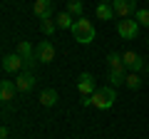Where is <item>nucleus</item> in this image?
<instances>
[{
	"label": "nucleus",
	"mask_w": 149,
	"mask_h": 139,
	"mask_svg": "<svg viewBox=\"0 0 149 139\" xmlns=\"http://www.w3.org/2000/svg\"><path fill=\"white\" fill-rule=\"evenodd\" d=\"M72 35H74V40L80 45H90L92 40H95V25H92V20H87V17H77L74 20V25H72Z\"/></svg>",
	"instance_id": "f257e3e1"
},
{
	"label": "nucleus",
	"mask_w": 149,
	"mask_h": 139,
	"mask_svg": "<svg viewBox=\"0 0 149 139\" xmlns=\"http://www.w3.org/2000/svg\"><path fill=\"white\" fill-rule=\"evenodd\" d=\"M114 99H117V90H114V87H100V90L92 95V104H95L97 109H109L112 104H114Z\"/></svg>",
	"instance_id": "f03ea898"
},
{
	"label": "nucleus",
	"mask_w": 149,
	"mask_h": 139,
	"mask_svg": "<svg viewBox=\"0 0 149 139\" xmlns=\"http://www.w3.org/2000/svg\"><path fill=\"white\" fill-rule=\"evenodd\" d=\"M117 32H119V38L122 40H134L139 35V22L137 20H119V25H117Z\"/></svg>",
	"instance_id": "7ed1b4c3"
},
{
	"label": "nucleus",
	"mask_w": 149,
	"mask_h": 139,
	"mask_svg": "<svg viewBox=\"0 0 149 139\" xmlns=\"http://www.w3.org/2000/svg\"><path fill=\"white\" fill-rule=\"evenodd\" d=\"M35 55H37V60L40 62H52L55 60V45L50 42V40H42V42H37V47H35Z\"/></svg>",
	"instance_id": "20e7f679"
},
{
	"label": "nucleus",
	"mask_w": 149,
	"mask_h": 139,
	"mask_svg": "<svg viewBox=\"0 0 149 139\" xmlns=\"http://www.w3.org/2000/svg\"><path fill=\"white\" fill-rule=\"evenodd\" d=\"M114 15L119 17H129L132 13H137V0H112Z\"/></svg>",
	"instance_id": "39448f33"
},
{
	"label": "nucleus",
	"mask_w": 149,
	"mask_h": 139,
	"mask_svg": "<svg viewBox=\"0 0 149 139\" xmlns=\"http://www.w3.org/2000/svg\"><path fill=\"white\" fill-rule=\"evenodd\" d=\"M77 90H80V95L82 97H92L95 95V77L90 75V72H82L80 75V80H77Z\"/></svg>",
	"instance_id": "423d86ee"
},
{
	"label": "nucleus",
	"mask_w": 149,
	"mask_h": 139,
	"mask_svg": "<svg viewBox=\"0 0 149 139\" xmlns=\"http://www.w3.org/2000/svg\"><path fill=\"white\" fill-rule=\"evenodd\" d=\"M15 87H17V92L27 95V92L35 87V75H32V72H20V75H15Z\"/></svg>",
	"instance_id": "0eeeda50"
},
{
	"label": "nucleus",
	"mask_w": 149,
	"mask_h": 139,
	"mask_svg": "<svg viewBox=\"0 0 149 139\" xmlns=\"http://www.w3.org/2000/svg\"><path fill=\"white\" fill-rule=\"evenodd\" d=\"M3 70H5V72H15V75H20V70H22V57L20 55H5V57H3Z\"/></svg>",
	"instance_id": "6e6552de"
},
{
	"label": "nucleus",
	"mask_w": 149,
	"mask_h": 139,
	"mask_svg": "<svg viewBox=\"0 0 149 139\" xmlns=\"http://www.w3.org/2000/svg\"><path fill=\"white\" fill-rule=\"evenodd\" d=\"M32 10L40 20H47V17H52V0H35Z\"/></svg>",
	"instance_id": "1a4fd4ad"
},
{
	"label": "nucleus",
	"mask_w": 149,
	"mask_h": 139,
	"mask_svg": "<svg viewBox=\"0 0 149 139\" xmlns=\"http://www.w3.org/2000/svg\"><path fill=\"white\" fill-rule=\"evenodd\" d=\"M122 60H124V67H129L132 72H139V70L147 67V65H144V60L139 57L137 52H124V55H122Z\"/></svg>",
	"instance_id": "9d476101"
},
{
	"label": "nucleus",
	"mask_w": 149,
	"mask_h": 139,
	"mask_svg": "<svg viewBox=\"0 0 149 139\" xmlns=\"http://www.w3.org/2000/svg\"><path fill=\"white\" fill-rule=\"evenodd\" d=\"M15 92H17V87H15L13 80H3L0 82V99L3 102H10L13 97H15Z\"/></svg>",
	"instance_id": "9b49d317"
},
{
	"label": "nucleus",
	"mask_w": 149,
	"mask_h": 139,
	"mask_svg": "<svg viewBox=\"0 0 149 139\" xmlns=\"http://www.w3.org/2000/svg\"><path fill=\"white\" fill-rule=\"evenodd\" d=\"M109 87H119L124 85V80H127V75H124V67H117V70H109Z\"/></svg>",
	"instance_id": "f8f14e48"
},
{
	"label": "nucleus",
	"mask_w": 149,
	"mask_h": 139,
	"mask_svg": "<svg viewBox=\"0 0 149 139\" xmlns=\"http://www.w3.org/2000/svg\"><path fill=\"white\" fill-rule=\"evenodd\" d=\"M40 104L42 107H55L57 104V92L55 90H42L40 92Z\"/></svg>",
	"instance_id": "ddd939ff"
},
{
	"label": "nucleus",
	"mask_w": 149,
	"mask_h": 139,
	"mask_svg": "<svg viewBox=\"0 0 149 139\" xmlns=\"http://www.w3.org/2000/svg\"><path fill=\"white\" fill-rule=\"evenodd\" d=\"M97 17H100V20H112V17H114V8H112L109 3H100V5H97Z\"/></svg>",
	"instance_id": "4468645a"
},
{
	"label": "nucleus",
	"mask_w": 149,
	"mask_h": 139,
	"mask_svg": "<svg viewBox=\"0 0 149 139\" xmlns=\"http://www.w3.org/2000/svg\"><path fill=\"white\" fill-rule=\"evenodd\" d=\"M55 22H57V27H62V30H72V25H74L72 15H70L67 10H65V13H60V15L55 17Z\"/></svg>",
	"instance_id": "2eb2a0df"
},
{
	"label": "nucleus",
	"mask_w": 149,
	"mask_h": 139,
	"mask_svg": "<svg viewBox=\"0 0 149 139\" xmlns=\"http://www.w3.org/2000/svg\"><path fill=\"white\" fill-rule=\"evenodd\" d=\"M17 55H20L22 60H25V57H32V55H35V52H32V45L27 42V40H20V42H17Z\"/></svg>",
	"instance_id": "dca6fc26"
},
{
	"label": "nucleus",
	"mask_w": 149,
	"mask_h": 139,
	"mask_svg": "<svg viewBox=\"0 0 149 139\" xmlns=\"http://www.w3.org/2000/svg\"><path fill=\"white\" fill-rule=\"evenodd\" d=\"M67 13L82 17V0H67Z\"/></svg>",
	"instance_id": "f3484780"
},
{
	"label": "nucleus",
	"mask_w": 149,
	"mask_h": 139,
	"mask_svg": "<svg viewBox=\"0 0 149 139\" xmlns=\"http://www.w3.org/2000/svg\"><path fill=\"white\" fill-rule=\"evenodd\" d=\"M109 70H117V67H124V60H122V55H117V52H112L109 57Z\"/></svg>",
	"instance_id": "a211bd4d"
},
{
	"label": "nucleus",
	"mask_w": 149,
	"mask_h": 139,
	"mask_svg": "<svg viewBox=\"0 0 149 139\" xmlns=\"http://www.w3.org/2000/svg\"><path fill=\"white\" fill-rule=\"evenodd\" d=\"M40 27H42V32H45V35H52V32H55V27H57V22H55L52 17H47V20H42V22H40Z\"/></svg>",
	"instance_id": "6ab92c4d"
},
{
	"label": "nucleus",
	"mask_w": 149,
	"mask_h": 139,
	"mask_svg": "<svg viewBox=\"0 0 149 139\" xmlns=\"http://www.w3.org/2000/svg\"><path fill=\"white\" fill-rule=\"evenodd\" d=\"M124 85H127V87H132V90H137V87L142 85V80H139V75H137V72H132V75H127Z\"/></svg>",
	"instance_id": "aec40b11"
},
{
	"label": "nucleus",
	"mask_w": 149,
	"mask_h": 139,
	"mask_svg": "<svg viewBox=\"0 0 149 139\" xmlns=\"http://www.w3.org/2000/svg\"><path fill=\"white\" fill-rule=\"evenodd\" d=\"M134 20H137L139 25H147L149 27V10H137V13H134Z\"/></svg>",
	"instance_id": "412c9836"
},
{
	"label": "nucleus",
	"mask_w": 149,
	"mask_h": 139,
	"mask_svg": "<svg viewBox=\"0 0 149 139\" xmlns=\"http://www.w3.org/2000/svg\"><path fill=\"white\" fill-rule=\"evenodd\" d=\"M35 62H40V60H37V55L25 57V60H22V70H25V72H32V70H35Z\"/></svg>",
	"instance_id": "4be33fe9"
},
{
	"label": "nucleus",
	"mask_w": 149,
	"mask_h": 139,
	"mask_svg": "<svg viewBox=\"0 0 149 139\" xmlns=\"http://www.w3.org/2000/svg\"><path fill=\"white\" fill-rule=\"evenodd\" d=\"M102 3H109V5H112V0H102Z\"/></svg>",
	"instance_id": "5701e85b"
},
{
	"label": "nucleus",
	"mask_w": 149,
	"mask_h": 139,
	"mask_svg": "<svg viewBox=\"0 0 149 139\" xmlns=\"http://www.w3.org/2000/svg\"><path fill=\"white\" fill-rule=\"evenodd\" d=\"M147 45H149V40H147Z\"/></svg>",
	"instance_id": "b1692460"
}]
</instances>
